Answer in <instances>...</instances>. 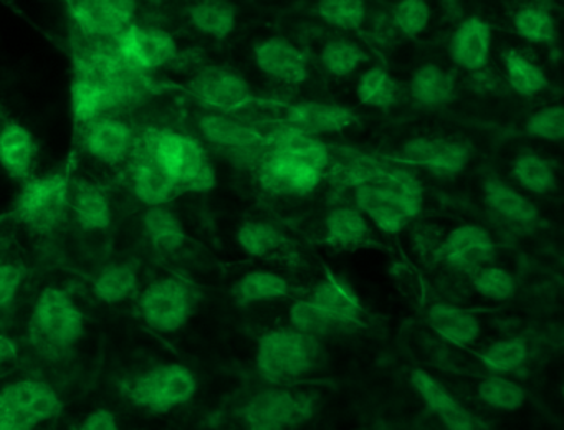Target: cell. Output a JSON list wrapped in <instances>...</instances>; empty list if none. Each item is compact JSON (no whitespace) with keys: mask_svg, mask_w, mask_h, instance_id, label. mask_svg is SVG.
Here are the masks:
<instances>
[{"mask_svg":"<svg viewBox=\"0 0 564 430\" xmlns=\"http://www.w3.org/2000/svg\"><path fill=\"white\" fill-rule=\"evenodd\" d=\"M355 207L384 234L404 230L422 208V185L405 169H389L376 181L355 187Z\"/></svg>","mask_w":564,"mask_h":430,"instance_id":"6da1fadb","label":"cell"},{"mask_svg":"<svg viewBox=\"0 0 564 430\" xmlns=\"http://www.w3.org/2000/svg\"><path fill=\"white\" fill-rule=\"evenodd\" d=\"M32 343L45 356L61 357L74 350L85 334V314L70 293L61 287H45L32 308Z\"/></svg>","mask_w":564,"mask_h":430,"instance_id":"7a4b0ae2","label":"cell"},{"mask_svg":"<svg viewBox=\"0 0 564 430\" xmlns=\"http://www.w3.org/2000/svg\"><path fill=\"white\" fill-rule=\"evenodd\" d=\"M147 154L176 182L181 192H207L216 185V171L206 149L193 136L163 129L147 142Z\"/></svg>","mask_w":564,"mask_h":430,"instance_id":"3957f363","label":"cell"},{"mask_svg":"<svg viewBox=\"0 0 564 430\" xmlns=\"http://www.w3.org/2000/svg\"><path fill=\"white\" fill-rule=\"evenodd\" d=\"M322 357L319 340L299 333L293 327L267 331L257 343V369L270 383L299 379L312 373Z\"/></svg>","mask_w":564,"mask_h":430,"instance_id":"277c9868","label":"cell"},{"mask_svg":"<svg viewBox=\"0 0 564 430\" xmlns=\"http://www.w3.org/2000/svg\"><path fill=\"white\" fill-rule=\"evenodd\" d=\"M62 410L61 396L45 380L24 377L0 389V430H35L57 419Z\"/></svg>","mask_w":564,"mask_h":430,"instance_id":"5b68a950","label":"cell"},{"mask_svg":"<svg viewBox=\"0 0 564 430\" xmlns=\"http://www.w3.org/2000/svg\"><path fill=\"white\" fill-rule=\"evenodd\" d=\"M68 192L70 182L61 172L32 175L22 182L15 201V217L34 234H51L67 214Z\"/></svg>","mask_w":564,"mask_h":430,"instance_id":"8992f818","label":"cell"},{"mask_svg":"<svg viewBox=\"0 0 564 430\" xmlns=\"http://www.w3.org/2000/svg\"><path fill=\"white\" fill-rule=\"evenodd\" d=\"M199 389L196 374L181 363H164L140 374L128 387L134 406L153 413H167L191 402Z\"/></svg>","mask_w":564,"mask_h":430,"instance_id":"52a82bcc","label":"cell"},{"mask_svg":"<svg viewBox=\"0 0 564 430\" xmlns=\"http://www.w3.org/2000/svg\"><path fill=\"white\" fill-rule=\"evenodd\" d=\"M197 128L204 141L240 169H256L269 151V136L232 115L206 112Z\"/></svg>","mask_w":564,"mask_h":430,"instance_id":"ba28073f","label":"cell"},{"mask_svg":"<svg viewBox=\"0 0 564 430\" xmlns=\"http://www.w3.org/2000/svg\"><path fill=\"white\" fill-rule=\"evenodd\" d=\"M196 300L186 281L161 277L151 281L138 298V310L144 323L161 334H173L189 323Z\"/></svg>","mask_w":564,"mask_h":430,"instance_id":"9c48e42d","label":"cell"},{"mask_svg":"<svg viewBox=\"0 0 564 430\" xmlns=\"http://www.w3.org/2000/svg\"><path fill=\"white\" fill-rule=\"evenodd\" d=\"M187 88L214 112L232 115L253 101L249 82L236 69L219 65H203L191 76Z\"/></svg>","mask_w":564,"mask_h":430,"instance_id":"30bf717a","label":"cell"},{"mask_svg":"<svg viewBox=\"0 0 564 430\" xmlns=\"http://www.w3.org/2000/svg\"><path fill=\"white\" fill-rule=\"evenodd\" d=\"M312 416V400L305 394L283 387L257 393L242 410L249 430H285Z\"/></svg>","mask_w":564,"mask_h":430,"instance_id":"8fae6325","label":"cell"},{"mask_svg":"<svg viewBox=\"0 0 564 430\" xmlns=\"http://www.w3.org/2000/svg\"><path fill=\"white\" fill-rule=\"evenodd\" d=\"M257 182L263 191L272 195H290L305 197L322 184L325 172L308 162L300 161L285 152L276 151L269 146L256 169Z\"/></svg>","mask_w":564,"mask_h":430,"instance_id":"7c38bea8","label":"cell"},{"mask_svg":"<svg viewBox=\"0 0 564 430\" xmlns=\"http://www.w3.org/2000/svg\"><path fill=\"white\" fill-rule=\"evenodd\" d=\"M118 55L134 72H153L176 62L180 46L167 30L133 23L117 40Z\"/></svg>","mask_w":564,"mask_h":430,"instance_id":"4fadbf2b","label":"cell"},{"mask_svg":"<svg viewBox=\"0 0 564 430\" xmlns=\"http://www.w3.org/2000/svg\"><path fill=\"white\" fill-rule=\"evenodd\" d=\"M67 13L82 35L90 40H117L137 19L131 0H70Z\"/></svg>","mask_w":564,"mask_h":430,"instance_id":"5bb4252c","label":"cell"},{"mask_svg":"<svg viewBox=\"0 0 564 430\" xmlns=\"http://www.w3.org/2000/svg\"><path fill=\"white\" fill-rule=\"evenodd\" d=\"M402 159L409 164L427 169L438 178L460 174L471 161V149L467 142L437 136H417L402 144Z\"/></svg>","mask_w":564,"mask_h":430,"instance_id":"9a60e30c","label":"cell"},{"mask_svg":"<svg viewBox=\"0 0 564 430\" xmlns=\"http://www.w3.org/2000/svg\"><path fill=\"white\" fill-rule=\"evenodd\" d=\"M494 257L495 240L490 232L481 225L462 224L442 238L437 261L468 277L477 268L491 264Z\"/></svg>","mask_w":564,"mask_h":430,"instance_id":"2e32d148","label":"cell"},{"mask_svg":"<svg viewBox=\"0 0 564 430\" xmlns=\"http://www.w3.org/2000/svg\"><path fill=\"white\" fill-rule=\"evenodd\" d=\"M84 148L95 161L117 168L133 152V128L118 116H104L85 126Z\"/></svg>","mask_w":564,"mask_h":430,"instance_id":"e0dca14e","label":"cell"},{"mask_svg":"<svg viewBox=\"0 0 564 430\" xmlns=\"http://www.w3.org/2000/svg\"><path fill=\"white\" fill-rule=\"evenodd\" d=\"M257 68L285 85H302L308 78V60L305 53L285 36H269L253 49Z\"/></svg>","mask_w":564,"mask_h":430,"instance_id":"ac0fdd59","label":"cell"},{"mask_svg":"<svg viewBox=\"0 0 564 430\" xmlns=\"http://www.w3.org/2000/svg\"><path fill=\"white\" fill-rule=\"evenodd\" d=\"M412 389L424 400L425 406L447 430H477V422L467 407L431 373L425 369H414L411 373Z\"/></svg>","mask_w":564,"mask_h":430,"instance_id":"d6986e66","label":"cell"},{"mask_svg":"<svg viewBox=\"0 0 564 430\" xmlns=\"http://www.w3.org/2000/svg\"><path fill=\"white\" fill-rule=\"evenodd\" d=\"M491 26L478 15L467 17L458 23L448 42V55L454 65L468 73L487 69L491 56Z\"/></svg>","mask_w":564,"mask_h":430,"instance_id":"ffe728a7","label":"cell"},{"mask_svg":"<svg viewBox=\"0 0 564 430\" xmlns=\"http://www.w3.org/2000/svg\"><path fill=\"white\" fill-rule=\"evenodd\" d=\"M286 126L319 138L336 135L356 125V116L346 106L325 101H300L286 109Z\"/></svg>","mask_w":564,"mask_h":430,"instance_id":"44dd1931","label":"cell"},{"mask_svg":"<svg viewBox=\"0 0 564 430\" xmlns=\"http://www.w3.org/2000/svg\"><path fill=\"white\" fill-rule=\"evenodd\" d=\"M68 208L87 234H101L113 224V208L108 195L87 179H75L68 192Z\"/></svg>","mask_w":564,"mask_h":430,"instance_id":"7402d4cb","label":"cell"},{"mask_svg":"<svg viewBox=\"0 0 564 430\" xmlns=\"http://www.w3.org/2000/svg\"><path fill=\"white\" fill-rule=\"evenodd\" d=\"M37 142L31 129L18 121L0 126V168L14 181L25 182L32 178Z\"/></svg>","mask_w":564,"mask_h":430,"instance_id":"603a6c76","label":"cell"},{"mask_svg":"<svg viewBox=\"0 0 564 430\" xmlns=\"http://www.w3.org/2000/svg\"><path fill=\"white\" fill-rule=\"evenodd\" d=\"M484 198L498 218L513 227H531L540 217L536 204L501 179L491 178L484 182Z\"/></svg>","mask_w":564,"mask_h":430,"instance_id":"cb8c5ba5","label":"cell"},{"mask_svg":"<svg viewBox=\"0 0 564 430\" xmlns=\"http://www.w3.org/2000/svg\"><path fill=\"white\" fill-rule=\"evenodd\" d=\"M310 300L319 308L332 314L339 323L346 324L349 330L361 323L362 310L361 300L358 293L352 290L351 284L336 275H326L323 280L313 288Z\"/></svg>","mask_w":564,"mask_h":430,"instance_id":"d4e9b609","label":"cell"},{"mask_svg":"<svg viewBox=\"0 0 564 430\" xmlns=\"http://www.w3.org/2000/svg\"><path fill=\"white\" fill-rule=\"evenodd\" d=\"M427 323L435 334L454 344V346H470L481 333V324L471 311L451 303L438 301L427 310Z\"/></svg>","mask_w":564,"mask_h":430,"instance_id":"484cf974","label":"cell"},{"mask_svg":"<svg viewBox=\"0 0 564 430\" xmlns=\"http://www.w3.org/2000/svg\"><path fill=\"white\" fill-rule=\"evenodd\" d=\"M131 189L134 197L148 208L163 207L181 194L176 182L148 154L138 159L131 171Z\"/></svg>","mask_w":564,"mask_h":430,"instance_id":"4316f807","label":"cell"},{"mask_svg":"<svg viewBox=\"0 0 564 430\" xmlns=\"http://www.w3.org/2000/svg\"><path fill=\"white\" fill-rule=\"evenodd\" d=\"M140 287L138 264L131 260L111 261L95 275L91 291L105 304H120L131 300Z\"/></svg>","mask_w":564,"mask_h":430,"instance_id":"83f0119b","label":"cell"},{"mask_svg":"<svg viewBox=\"0 0 564 430\" xmlns=\"http://www.w3.org/2000/svg\"><path fill=\"white\" fill-rule=\"evenodd\" d=\"M144 237L161 255H174L186 245L187 232L176 212L163 207L147 208L141 218Z\"/></svg>","mask_w":564,"mask_h":430,"instance_id":"f1b7e54d","label":"cell"},{"mask_svg":"<svg viewBox=\"0 0 564 430\" xmlns=\"http://www.w3.org/2000/svg\"><path fill=\"white\" fill-rule=\"evenodd\" d=\"M455 93V78L448 69L437 63H425L412 73L409 95L424 108L447 105Z\"/></svg>","mask_w":564,"mask_h":430,"instance_id":"f546056e","label":"cell"},{"mask_svg":"<svg viewBox=\"0 0 564 430\" xmlns=\"http://www.w3.org/2000/svg\"><path fill=\"white\" fill-rule=\"evenodd\" d=\"M325 230L328 244L338 248H355L365 244L371 227L355 205H338L326 214Z\"/></svg>","mask_w":564,"mask_h":430,"instance_id":"4dcf8cb0","label":"cell"},{"mask_svg":"<svg viewBox=\"0 0 564 430\" xmlns=\"http://www.w3.org/2000/svg\"><path fill=\"white\" fill-rule=\"evenodd\" d=\"M269 146L276 151L293 155L300 161L308 162L323 172L332 161V152L322 139L306 135L299 129L289 128V126L280 129L275 135L269 136Z\"/></svg>","mask_w":564,"mask_h":430,"instance_id":"1f68e13d","label":"cell"},{"mask_svg":"<svg viewBox=\"0 0 564 430\" xmlns=\"http://www.w3.org/2000/svg\"><path fill=\"white\" fill-rule=\"evenodd\" d=\"M290 291V283L283 275L272 270L247 271L232 287V294L237 303L257 304L265 301L280 300L286 297Z\"/></svg>","mask_w":564,"mask_h":430,"instance_id":"d6a6232c","label":"cell"},{"mask_svg":"<svg viewBox=\"0 0 564 430\" xmlns=\"http://www.w3.org/2000/svg\"><path fill=\"white\" fill-rule=\"evenodd\" d=\"M187 19L203 35L226 40L236 30L237 9L229 2L204 0L187 7Z\"/></svg>","mask_w":564,"mask_h":430,"instance_id":"836d02e7","label":"cell"},{"mask_svg":"<svg viewBox=\"0 0 564 430\" xmlns=\"http://www.w3.org/2000/svg\"><path fill=\"white\" fill-rule=\"evenodd\" d=\"M503 68L508 86L524 98L540 95L550 86L543 68L518 50L503 53Z\"/></svg>","mask_w":564,"mask_h":430,"instance_id":"e575fe53","label":"cell"},{"mask_svg":"<svg viewBox=\"0 0 564 430\" xmlns=\"http://www.w3.org/2000/svg\"><path fill=\"white\" fill-rule=\"evenodd\" d=\"M237 245L250 257L267 258L282 250L286 235L265 221H246L236 232Z\"/></svg>","mask_w":564,"mask_h":430,"instance_id":"d590c367","label":"cell"},{"mask_svg":"<svg viewBox=\"0 0 564 430\" xmlns=\"http://www.w3.org/2000/svg\"><path fill=\"white\" fill-rule=\"evenodd\" d=\"M514 181L521 189L536 195H546L556 189L557 179L553 165L536 152L524 151L517 155L511 168Z\"/></svg>","mask_w":564,"mask_h":430,"instance_id":"8d00e7d4","label":"cell"},{"mask_svg":"<svg viewBox=\"0 0 564 430\" xmlns=\"http://www.w3.org/2000/svg\"><path fill=\"white\" fill-rule=\"evenodd\" d=\"M290 327L306 334V336L319 337L329 336V334L345 333L349 331L346 324L326 313L318 304L313 303L310 298L306 300H296L289 310Z\"/></svg>","mask_w":564,"mask_h":430,"instance_id":"74e56055","label":"cell"},{"mask_svg":"<svg viewBox=\"0 0 564 430\" xmlns=\"http://www.w3.org/2000/svg\"><path fill=\"white\" fill-rule=\"evenodd\" d=\"M356 98L368 108H391L399 98L398 82L382 66H369L356 83Z\"/></svg>","mask_w":564,"mask_h":430,"instance_id":"f35d334b","label":"cell"},{"mask_svg":"<svg viewBox=\"0 0 564 430\" xmlns=\"http://www.w3.org/2000/svg\"><path fill=\"white\" fill-rule=\"evenodd\" d=\"M368 60V53L361 45L341 36L328 40L319 52L323 68L336 78L352 75Z\"/></svg>","mask_w":564,"mask_h":430,"instance_id":"ab89813d","label":"cell"},{"mask_svg":"<svg viewBox=\"0 0 564 430\" xmlns=\"http://www.w3.org/2000/svg\"><path fill=\"white\" fill-rule=\"evenodd\" d=\"M513 29L521 39L530 43H551L556 39V20L551 10L531 3L523 6L513 13Z\"/></svg>","mask_w":564,"mask_h":430,"instance_id":"60d3db41","label":"cell"},{"mask_svg":"<svg viewBox=\"0 0 564 430\" xmlns=\"http://www.w3.org/2000/svg\"><path fill=\"white\" fill-rule=\"evenodd\" d=\"M468 284L485 300L507 301L517 293V280L507 268L488 264L468 275Z\"/></svg>","mask_w":564,"mask_h":430,"instance_id":"b9f144b4","label":"cell"},{"mask_svg":"<svg viewBox=\"0 0 564 430\" xmlns=\"http://www.w3.org/2000/svg\"><path fill=\"white\" fill-rule=\"evenodd\" d=\"M481 363L497 376L520 369L528 359V344L523 337H505L485 347Z\"/></svg>","mask_w":564,"mask_h":430,"instance_id":"7bdbcfd3","label":"cell"},{"mask_svg":"<svg viewBox=\"0 0 564 430\" xmlns=\"http://www.w3.org/2000/svg\"><path fill=\"white\" fill-rule=\"evenodd\" d=\"M478 397L481 402L487 404L488 407H494L497 410H505V412H513L524 406L527 400V393L520 384L514 380L508 379L505 376L485 377L478 384Z\"/></svg>","mask_w":564,"mask_h":430,"instance_id":"ee69618b","label":"cell"},{"mask_svg":"<svg viewBox=\"0 0 564 430\" xmlns=\"http://www.w3.org/2000/svg\"><path fill=\"white\" fill-rule=\"evenodd\" d=\"M316 12L323 22L346 32L365 25L366 6L361 0H322L316 6Z\"/></svg>","mask_w":564,"mask_h":430,"instance_id":"f6af8a7d","label":"cell"},{"mask_svg":"<svg viewBox=\"0 0 564 430\" xmlns=\"http://www.w3.org/2000/svg\"><path fill=\"white\" fill-rule=\"evenodd\" d=\"M432 10L424 0H401L392 9L391 23L401 35L415 39L427 30Z\"/></svg>","mask_w":564,"mask_h":430,"instance_id":"bcb514c9","label":"cell"},{"mask_svg":"<svg viewBox=\"0 0 564 430\" xmlns=\"http://www.w3.org/2000/svg\"><path fill=\"white\" fill-rule=\"evenodd\" d=\"M524 131L531 138L543 139V141L560 142L564 138V108L556 105L543 106L528 116L524 122Z\"/></svg>","mask_w":564,"mask_h":430,"instance_id":"7dc6e473","label":"cell"},{"mask_svg":"<svg viewBox=\"0 0 564 430\" xmlns=\"http://www.w3.org/2000/svg\"><path fill=\"white\" fill-rule=\"evenodd\" d=\"M28 271L15 261H0V310L12 311Z\"/></svg>","mask_w":564,"mask_h":430,"instance_id":"c3c4849f","label":"cell"},{"mask_svg":"<svg viewBox=\"0 0 564 430\" xmlns=\"http://www.w3.org/2000/svg\"><path fill=\"white\" fill-rule=\"evenodd\" d=\"M78 430H121L120 423H118L117 416L111 412L110 409H105V407H100V409L91 410L85 416V419L82 420L80 426H78Z\"/></svg>","mask_w":564,"mask_h":430,"instance_id":"681fc988","label":"cell"},{"mask_svg":"<svg viewBox=\"0 0 564 430\" xmlns=\"http://www.w3.org/2000/svg\"><path fill=\"white\" fill-rule=\"evenodd\" d=\"M415 247L419 248L424 257H432L437 260L438 248H441L442 238L444 235L438 234L431 225H424V227H417L414 234Z\"/></svg>","mask_w":564,"mask_h":430,"instance_id":"f907efd6","label":"cell"},{"mask_svg":"<svg viewBox=\"0 0 564 430\" xmlns=\"http://www.w3.org/2000/svg\"><path fill=\"white\" fill-rule=\"evenodd\" d=\"M19 344L8 336L6 333H0V364L11 363L18 359Z\"/></svg>","mask_w":564,"mask_h":430,"instance_id":"816d5d0a","label":"cell"},{"mask_svg":"<svg viewBox=\"0 0 564 430\" xmlns=\"http://www.w3.org/2000/svg\"><path fill=\"white\" fill-rule=\"evenodd\" d=\"M9 314L11 311L0 310V333H6L4 327L8 326Z\"/></svg>","mask_w":564,"mask_h":430,"instance_id":"f5cc1de1","label":"cell"}]
</instances>
